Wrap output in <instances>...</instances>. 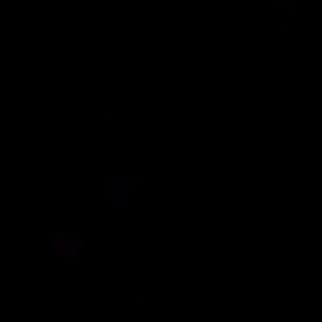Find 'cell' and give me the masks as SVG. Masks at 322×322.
Masks as SVG:
<instances>
[{"label":"cell","instance_id":"obj_1","mask_svg":"<svg viewBox=\"0 0 322 322\" xmlns=\"http://www.w3.org/2000/svg\"><path fill=\"white\" fill-rule=\"evenodd\" d=\"M289 9L291 10H295V12L297 13L298 10H299V3L298 2H291L289 3Z\"/></svg>","mask_w":322,"mask_h":322},{"label":"cell","instance_id":"obj_2","mask_svg":"<svg viewBox=\"0 0 322 322\" xmlns=\"http://www.w3.org/2000/svg\"><path fill=\"white\" fill-rule=\"evenodd\" d=\"M278 5H279V4H278L277 2H273V3H272V12H274V10H276V8H277Z\"/></svg>","mask_w":322,"mask_h":322},{"label":"cell","instance_id":"obj_3","mask_svg":"<svg viewBox=\"0 0 322 322\" xmlns=\"http://www.w3.org/2000/svg\"><path fill=\"white\" fill-rule=\"evenodd\" d=\"M140 181L137 180V179H132V185H137Z\"/></svg>","mask_w":322,"mask_h":322},{"label":"cell","instance_id":"obj_4","mask_svg":"<svg viewBox=\"0 0 322 322\" xmlns=\"http://www.w3.org/2000/svg\"><path fill=\"white\" fill-rule=\"evenodd\" d=\"M133 302H135V303H141V302H142V301H141V299H135V301H133Z\"/></svg>","mask_w":322,"mask_h":322},{"label":"cell","instance_id":"obj_5","mask_svg":"<svg viewBox=\"0 0 322 322\" xmlns=\"http://www.w3.org/2000/svg\"><path fill=\"white\" fill-rule=\"evenodd\" d=\"M295 18H296V20H299V15H298V14H297V13H296V14H295Z\"/></svg>","mask_w":322,"mask_h":322},{"label":"cell","instance_id":"obj_6","mask_svg":"<svg viewBox=\"0 0 322 322\" xmlns=\"http://www.w3.org/2000/svg\"><path fill=\"white\" fill-rule=\"evenodd\" d=\"M103 185H105V184H103ZM103 185H102V189H101V193H102V194H105V189H103Z\"/></svg>","mask_w":322,"mask_h":322}]
</instances>
